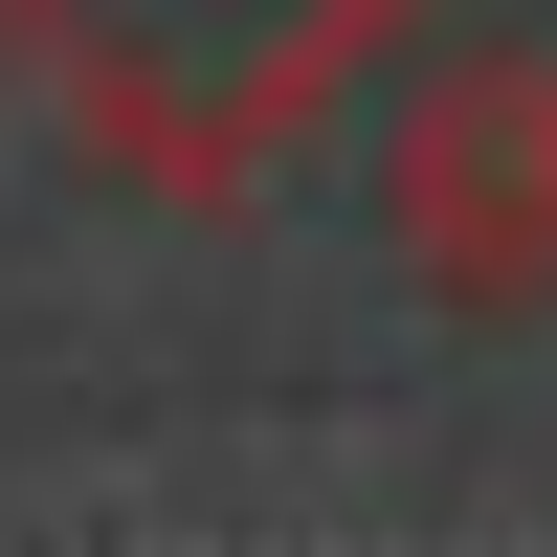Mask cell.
<instances>
[{"instance_id":"cell-1","label":"cell","mask_w":557,"mask_h":557,"mask_svg":"<svg viewBox=\"0 0 557 557\" xmlns=\"http://www.w3.org/2000/svg\"><path fill=\"white\" fill-rule=\"evenodd\" d=\"M401 223H424V268L469 312L557 290V67H469L424 112V157H401Z\"/></svg>"}]
</instances>
